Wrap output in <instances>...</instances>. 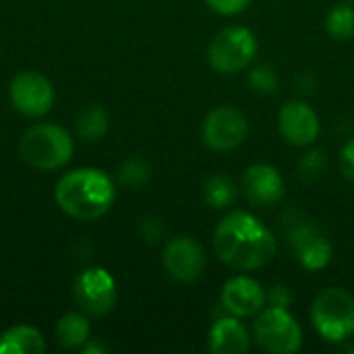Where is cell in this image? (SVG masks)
Listing matches in <instances>:
<instances>
[{
  "label": "cell",
  "mask_w": 354,
  "mask_h": 354,
  "mask_svg": "<svg viewBox=\"0 0 354 354\" xmlns=\"http://www.w3.org/2000/svg\"><path fill=\"white\" fill-rule=\"evenodd\" d=\"M151 176V170L149 166L141 160V158H131L127 160L120 170H118V180L124 185V187H131V189H139L143 187Z\"/></svg>",
  "instance_id": "cell-21"
},
{
  "label": "cell",
  "mask_w": 354,
  "mask_h": 354,
  "mask_svg": "<svg viewBox=\"0 0 354 354\" xmlns=\"http://www.w3.org/2000/svg\"><path fill=\"white\" fill-rule=\"evenodd\" d=\"M278 75L272 66H255L251 73H249V85L253 91L257 93H263V95H270V93H276L278 89Z\"/></svg>",
  "instance_id": "cell-22"
},
{
  "label": "cell",
  "mask_w": 354,
  "mask_h": 354,
  "mask_svg": "<svg viewBox=\"0 0 354 354\" xmlns=\"http://www.w3.org/2000/svg\"><path fill=\"white\" fill-rule=\"evenodd\" d=\"M255 342L272 354H295L303 346L299 322L282 307H268L255 322Z\"/></svg>",
  "instance_id": "cell-6"
},
{
  "label": "cell",
  "mask_w": 354,
  "mask_h": 354,
  "mask_svg": "<svg viewBox=\"0 0 354 354\" xmlns=\"http://www.w3.org/2000/svg\"><path fill=\"white\" fill-rule=\"evenodd\" d=\"M243 193L255 207H274L284 197V180L278 168L270 164H253L243 174Z\"/></svg>",
  "instance_id": "cell-12"
},
{
  "label": "cell",
  "mask_w": 354,
  "mask_h": 354,
  "mask_svg": "<svg viewBox=\"0 0 354 354\" xmlns=\"http://www.w3.org/2000/svg\"><path fill=\"white\" fill-rule=\"evenodd\" d=\"M44 336L31 326H15L0 336V354H41Z\"/></svg>",
  "instance_id": "cell-16"
},
{
  "label": "cell",
  "mask_w": 354,
  "mask_h": 354,
  "mask_svg": "<svg viewBox=\"0 0 354 354\" xmlns=\"http://www.w3.org/2000/svg\"><path fill=\"white\" fill-rule=\"evenodd\" d=\"M203 199L214 209H226V207H230L236 201V185L228 176L216 174V176H212L205 183Z\"/></svg>",
  "instance_id": "cell-19"
},
{
  "label": "cell",
  "mask_w": 354,
  "mask_h": 354,
  "mask_svg": "<svg viewBox=\"0 0 354 354\" xmlns=\"http://www.w3.org/2000/svg\"><path fill=\"white\" fill-rule=\"evenodd\" d=\"M216 255L232 270L253 272L266 268L278 251L274 232L249 212L228 214L214 232Z\"/></svg>",
  "instance_id": "cell-1"
},
{
  "label": "cell",
  "mask_w": 354,
  "mask_h": 354,
  "mask_svg": "<svg viewBox=\"0 0 354 354\" xmlns=\"http://www.w3.org/2000/svg\"><path fill=\"white\" fill-rule=\"evenodd\" d=\"M75 301L77 305L95 317L110 313L116 305V282L104 268H89L75 278Z\"/></svg>",
  "instance_id": "cell-8"
},
{
  "label": "cell",
  "mask_w": 354,
  "mask_h": 354,
  "mask_svg": "<svg viewBox=\"0 0 354 354\" xmlns=\"http://www.w3.org/2000/svg\"><path fill=\"white\" fill-rule=\"evenodd\" d=\"M270 307H282V309H288L290 303H292V295L286 286H274L270 290V295H266Z\"/></svg>",
  "instance_id": "cell-26"
},
{
  "label": "cell",
  "mask_w": 354,
  "mask_h": 354,
  "mask_svg": "<svg viewBox=\"0 0 354 354\" xmlns=\"http://www.w3.org/2000/svg\"><path fill=\"white\" fill-rule=\"evenodd\" d=\"M278 127L282 137L295 147L313 145L319 137V116L309 104L301 100H292L282 106Z\"/></svg>",
  "instance_id": "cell-10"
},
{
  "label": "cell",
  "mask_w": 354,
  "mask_h": 354,
  "mask_svg": "<svg viewBox=\"0 0 354 354\" xmlns=\"http://www.w3.org/2000/svg\"><path fill=\"white\" fill-rule=\"evenodd\" d=\"M164 268L178 282H193L205 270V253L191 236H176L164 249Z\"/></svg>",
  "instance_id": "cell-11"
},
{
  "label": "cell",
  "mask_w": 354,
  "mask_h": 354,
  "mask_svg": "<svg viewBox=\"0 0 354 354\" xmlns=\"http://www.w3.org/2000/svg\"><path fill=\"white\" fill-rule=\"evenodd\" d=\"M251 348L247 328L239 317H220L209 330V351L214 354H245Z\"/></svg>",
  "instance_id": "cell-15"
},
{
  "label": "cell",
  "mask_w": 354,
  "mask_h": 354,
  "mask_svg": "<svg viewBox=\"0 0 354 354\" xmlns=\"http://www.w3.org/2000/svg\"><path fill=\"white\" fill-rule=\"evenodd\" d=\"M58 207L75 220L93 222L102 218L116 199L112 178L97 168H77L66 172L54 189Z\"/></svg>",
  "instance_id": "cell-2"
},
{
  "label": "cell",
  "mask_w": 354,
  "mask_h": 354,
  "mask_svg": "<svg viewBox=\"0 0 354 354\" xmlns=\"http://www.w3.org/2000/svg\"><path fill=\"white\" fill-rule=\"evenodd\" d=\"M353 2H354V0H353Z\"/></svg>",
  "instance_id": "cell-29"
},
{
  "label": "cell",
  "mask_w": 354,
  "mask_h": 354,
  "mask_svg": "<svg viewBox=\"0 0 354 354\" xmlns=\"http://www.w3.org/2000/svg\"><path fill=\"white\" fill-rule=\"evenodd\" d=\"M10 102L15 110L25 116L39 118L50 112L54 104V87L52 83L37 71H23L19 73L8 87Z\"/></svg>",
  "instance_id": "cell-9"
},
{
  "label": "cell",
  "mask_w": 354,
  "mask_h": 354,
  "mask_svg": "<svg viewBox=\"0 0 354 354\" xmlns=\"http://www.w3.org/2000/svg\"><path fill=\"white\" fill-rule=\"evenodd\" d=\"M83 353L85 354H93V353H100V354H104L108 348L104 346V344H100V342H85L83 346Z\"/></svg>",
  "instance_id": "cell-28"
},
{
  "label": "cell",
  "mask_w": 354,
  "mask_h": 354,
  "mask_svg": "<svg viewBox=\"0 0 354 354\" xmlns=\"http://www.w3.org/2000/svg\"><path fill=\"white\" fill-rule=\"evenodd\" d=\"M290 243L299 263L309 272L324 270L332 259L330 241L309 222H303L290 230Z\"/></svg>",
  "instance_id": "cell-13"
},
{
  "label": "cell",
  "mask_w": 354,
  "mask_h": 354,
  "mask_svg": "<svg viewBox=\"0 0 354 354\" xmlns=\"http://www.w3.org/2000/svg\"><path fill=\"white\" fill-rule=\"evenodd\" d=\"M141 234H143V239L149 241V243L158 241V239L162 236V226H160V222H158V220H143V224H141Z\"/></svg>",
  "instance_id": "cell-27"
},
{
  "label": "cell",
  "mask_w": 354,
  "mask_h": 354,
  "mask_svg": "<svg viewBox=\"0 0 354 354\" xmlns=\"http://www.w3.org/2000/svg\"><path fill=\"white\" fill-rule=\"evenodd\" d=\"M326 29L328 33L338 39L346 41L354 35V6L353 4H338L330 10L326 19Z\"/></svg>",
  "instance_id": "cell-20"
},
{
  "label": "cell",
  "mask_w": 354,
  "mask_h": 354,
  "mask_svg": "<svg viewBox=\"0 0 354 354\" xmlns=\"http://www.w3.org/2000/svg\"><path fill=\"white\" fill-rule=\"evenodd\" d=\"M201 135L207 147L216 151H230L247 139L249 122L241 110L232 106H218L205 116Z\"/></svg>",
  "instance_id": "cell-7"
},
{
  "label": "cell",
  "mask_w": 354,
  "mask_h": 354,
  "mask_svg": "<svg viewBox=\"0 0 354 354\" xmlns=\"http://www.w3.org/2000/svg\"><path fill=\"white\" fill-rule=\"evenodd\" d=\"M205 2L214 12L224 15V17H232V15H239V12L247 10V6L253 0H205Z\"/></svg>",
  "instance_id": "cell-23"
},
{
  "label": "cell",
  "mask_w": 354,
  "mask_h": 354,
  "mask_svg": "<svg viewBox=\"0 0 354 354\" xmlns=\"http://www.w3.org/2000/svg\"><path fill=\"white\" fill-rule=\"evenodd\" d=\"M326 164H328V158H326V151L317 149V151H311L309 156H305V160L301 162V170L303 174H324L326 170Z\"/></svg>",
  "instance_id": "cell-24"
},
{
  "label": "cell",
  "mask_w": 354,
  "mask_h": 354,
  "mask_svg": "<svg viewBox=\"0 0 354 354\" xmlns=\"http://www.w3.org/2000/svg\"><path fill=\"white\" fill-rule=\"evenodd\" d=\"M340 170L344 178L354 183V139H351L340 151Z\"/></svg>",
  "instance_id": "cell-25"
},
{
  "label": "cell",
  "mask_w": 354,
  "mask_h": 354,
  "mask_svg": "<svg viewBox=\"0 0 354 354\" xmlns=\"http://www.w3.org/2000/svg\"><path fill=\"white\" fill-rule=\"evenodd\" d=\"M21 158L37 170H58L73 156L71 133L58 124H33L19 141Z\"/></svg>",
  "instance_id": "cell-3"
},
{
  "label": "cell",
  "mask_w": 354,
  "mask_h": 354,
  "mask_svg": "<svg viewBox=\"0 0 354 354\" xmlns=\"http://www.w3.org/2000/svg\"><path fill=\"white\" fill-rule=\"evenodd\" d=\"M257 54V39L247 27H226L218 31L209 44L207 58L214 71L222 75H234L247 68Z\"/></svg>",
  "instance_id": "cell-5"
},
{
  "label": "cell",
  "mask_w": 354,
  "mask_h": 354,
  "mask_svg": "<svg viewBox=\"0 0 354 354\" xmlns=\"http://www.w3.org/2000/svg\"><path fill=\"white\" fill-rule=\"evenodd\" d=\"M56 338L62 348H81L89 340V324L81 313H66L56 324Z\"/></svg>",
  "instance_id": "cell-17"
},
{
  "label": "cell",
  "mask_w": 354,
  "mask_h": 354,
  "mask_svg": "<svg viewBox=\"0 0 354 354\" xmlns=\"http://www.w3.org/2000/svg\"><path fill=\"white\" fill-rule=\"evenodd\" d=\"M108 124H110L108 112H106L102 106H97V104L87 106V108L77 116V122H75L77 135H79L83 141H87V143L100 141V139L106 135Z\"/></svg>",
  "instance_id": "cell-18"
},
{
  "label": "cell",
  "mask_w": 354,
  "mask_h": 354,
  "mask_svg": "<svg viewBox=\"0 0 354 354\" xmlns=\"http://www.w3.org/2000/svg\"><path fill=\"white\" fill-rule=\"evenodd\" d=\"M311 322L326 342L348 340L354 334V297L336 286L322 290L311 305Z\"/></svg>",
  "instance_id": "cell-4"
},
{
  "label": "cell",
  "mask_w": 354,
  "mask_h": 354,
  "mask_svg": "<svg viewBox=\"0 0 354 354\" xmlns=\"http://www.w3.org/2000/svg\"><path fill=\"white\" fill-rule=\"evenodd\" d=\"M266 292L259 282L249 276L230 278L222 288V305L234 317H253L263 311Z\"/></svg>",
  "instance_id": "cell-14"
}]
</instances>
